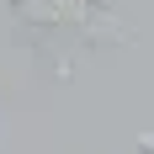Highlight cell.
Masks as SVG:
<instances>
[{"mask_svg":"<svg viewBox=\"0 0 154 154\" xmlns=\"http://www.w3.org/2000/svg\"><path fill=\"white\" fill-rule=\"evenodd\" d=\"M138 149H143V154H154V133H143V138H138Z\"/></svg>","mask_w":154,"mask_h":154,"instance_id":"2","label":"cell"},{"mask_svg":"<svg viewBox=\"0 0 154 154\" xmlns=\"http://www.w3.org/2000/svg\"><path fill=\"white\" fill-rule=\"evenodd\" d=\"M27 32V48L43 53L53 69L69 64L75 48H133L138 32L106 0H5Z\"/></svg>","mask_w":154,"mask_h":154,"instance_id":"1","label":"cell"}]
</instances>
